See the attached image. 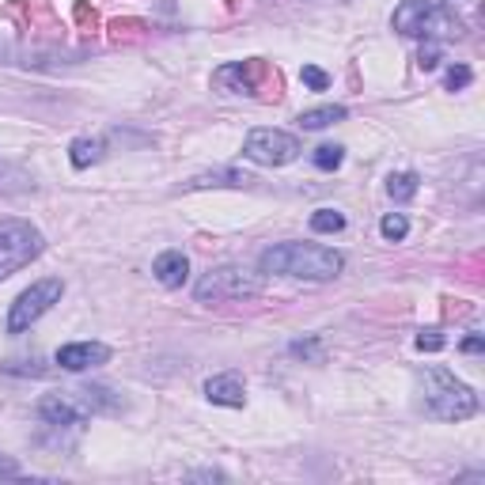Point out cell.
Wrapping results in <instances>:
<instances>
[{"instance_id":"3","label":"cell","mask_w":485,"mask_h":485,"mask_svg":"<svg viewBox=\"0 0 485 485\" xmlns=\"http://www.w3.org/2000/svg\"><path fill=\"white\" fill-rule=\"evenodd\" d=\"M262 288H266L262 273H254L247 266H220V269H208L193 285V296L201 303H239V300L262 296Z\"/></svg>"},{"instance_id":"8","label":"cell","mask_w":485,"mask_h":485,"mask_svg":"<svg viewBox=\"0 0 485 485\" xmlns=\"http://www.w3.org/2000/svg\"><path fill=\"white\" fill-rule=\"evenodd\" d=\"M266 80H277V72H269V64L262 57H251V61H239V64H228V69L217 72V84L232 88V91H242V95H254Z\"/></svg>"},{"instance_id":"22","label":"cell","mask_w":485,"mask_h":485,"mask_svg":"<svg viewBox=\"0 0 485 485\" xmlns=\"http://www.w3.org/2000/svg\"><path fill=\"white\" fill-rule=\"evenodd\" d=\"M300 80H303V84H307V88H311V91H327V88H330V76H327V72H322V69H315V64H303V72H300Z\"/></svg>"},{"instance_id":"10","label":"cell","mask_w":485,"mask_h":485,"mask_svg":"<svg viewBox=\"0 0 485 485\" xmlns=\"http://www.w3.org/2000/svg\"><path fill=\"white\" fill-rule=\"evenodd\" d=\"M110 361V349L103 342H76V345H61L57 349V364L64 371H88Z\"/></svg>"},{"instance_id":"5","label":"cell","mask_w":485,"mask_h":485,"mask_svg":"<svg viewBox=\"0 0 485 485\" xmlns=\"http://www.w3.org/2000/svg\"><path fill=\"white\" fill-rule=\"evenodd\" d=\"M42 251H46V239L35 224H27V220L0 224V281L12 277L15 269L30 266Z\"/></svg>"},{"instance_id":"18","label":"cell","mask_w":485,"mask_h":485,"mask_svg":"<svg viewBox=\"0 0 485 485\" xmlns=\"http://www.w3.org/2000/svg\"><path fill=\"white\" fill-rule=\"evenodd\" d=\"M342 159H345L342 144H319V149H315V167L319 171H337V167H342Z\"/></svg>"},{"instance_id":"24","label":"cell","mask_w":485,"mask_h":485,"mask_svg":"<svg viewBox=\"0 0 485 485\" xmlns=\"http://www.w3.org/2000/svg\"><path fill=\"white\" fill-rule=\"evenodd\" d=\"M417 64H421L425 72H432L436 64H440V46L436 42H429V46H421V54H417Z\"/></svg>"},{"instance_id":"6","label":"cell","mask_w":485,"mask_h":485,"mask_svg":"<svg viewBox=\"0 0 485 485\" xmlns=\"http://www.w3.org/2000/svg\"><path fill=\"white\" fill-rule=\"evenodd\" d=\"M61 296H64V281L61 277H42V281H35L30 288H23V293L15 296L12 311H8V334L30 330L54 303H61Z\"/></svg>"},{"instance_id":"27","label":"cell","mask_w":485,"mask_h":485,"mask_svg":"<svg viewBox=\"0 0 485 485\" xmlns=\"http://www.w3.org/2000/svg\"><path fill=\"white\" fill-rule=\"evenodd\" d=\"M23 471H20V463L15 459H8V455H0V478H20Z\"/></svg>"},{"instance_id":"13","label":"cell","mask_w":485,"mask_h":485,"mask_svg":"<svg viewBox=\"0 0 485 485\" xmlns=\"http://www.w3.org/2000/svg\"><path fill=\"white\" fill-rule=\"evenodd\" d=\"M254 179L247 171H235V167H220V171H205V174H198V179H190L186 183V190H217V186H251Z\"/></svg>"},{"instance_id":"25","label":"cell","mask_w":485,"mask_h":485,"mask_svg":"<svg viewBox=\"0 0 485 485\" xmlns=\"http://www.w3.org/2000/svg\"><path fill=\"white\" fill-rule=\"evenodd\" d=\"M417 349H421V353H440L444 349V337L436 334V330H421V334H417Z\"/></svg>"},{"instance_id":"9","label":"cell","mask_w":485,"mask_h":485,"mask_svg":"<svg viewBox=\"0 0 485 485\" xmlns=\"http://www.w3.org/2000/svg\"><path fill=\"white\" fill-rule=\"evenodd\" d=\"M38 417L46 425H54V429H72V425L84 421L88 410L80 406V398L72 391H54V395H46L38 402Z\"/></svg>"},{"instance_id":"12","label":"cell","mask_w":485,"mask_h":485,"mask_svg":"<svg viewBox=\"0 0 485 485\" xmlns=\"http://www.w3.org/2000/svg\"><path fill=\"white\" fill-rule=\"evenodd\" d=\"M152 273H156V281L164 288H183L186 277H190V262H186L183 251H164L152 262Z\"/></svg>"},{"instance_id":"20","label":"cell","mask_w":485,"mask_h":485,"mask_svg":"<svg viewBox=\"0 0 485 485\" xmlns=\"http://www.w3.org/2000/svg\"><path fill=\"white\" fill-rule=\"evenodd\" d=\"M379 232H383V239L398 242V239H406V232H410V220L402 217V213H387V217H383V224H379Z\"/></svg>"},{"instance_id":"30","label":"cell","mask_w":485,"mask_h":485,"mask_svg":"<svg viewBox=\"0 0 485 485\" xmlns=\"http://www.w3.org/2000/svg\"><path fill=\"white\" fill-rule=\"evenodd\" d=\"M417 4H432V8H440V4H451V0H417Z\"/></svg>"},{"instance_id":"2","label":"cell","mask_w":485,"mask_h":485,"mask_svg":"<svg viewBox=\"0 0 485 485\" xmlns=\"http://www.w3.org/2000/svg\"><path fill=\"white\" fill-rule=\"evenodd\" d=\"M417 395H421V410L436 417V421H466L481 406L474 387H466L447 368H436V364L417 371Z\"/></svg>"},{"instance_id":"17","label":"cell","mask_w":485,"mask_h":485,"mask_svg":"<svg viewBox=\"0 0 485 485\" xmlns=\"http://www.w3.org/2000/svg\"><path fill=\"white\" fill-rule=\"evenodd\" d=\"M417 174L413 171H402V174H391V179H387V193H391L395 201H410L413 193H417Z\"/></svg>"},{"instance_id":"28","label":"cell","mask_w":485,"mask_h":485,"mask_svg":"<svg viewBox=\"0 0 485 485\" xmlns=\"http://www.w3.org/2000/svg\"><path fill=\"white\" fill-rule=\"evenodd\" d=\"M293 353L296 357H319V342H296Z\"/></svg>"},{"instance_id":"16","label":"cell","mask_w":485,"mask_h":485,"mask_svg":"<svg viewBox=\"0 0 485 485\" xmlns=\"http://www.w3.org/2000/svg\"><path fill=\"white\" fill-rule=\"evenodd\" d=\"M349 110L345 106H319V110H303L300 115V125L303 129H327L334 122H345Z\"/></svg>"},{"instance_id":"11","label":"cell","mask_w":485,"mask_h":485,"mask_svg":"<svg viewBox=\"0 0 485 485\" xmlns=\"http://www.w3.org/2000/svg\"><path fill=\"white\" fill-rule=\"evenodd\" d=\"M205 398H208V402H217V406H232V410H239L242 402H247V387H242V379L235 376V371H224V376L205 379Z\"/></svg>"},{"instance_id":"29","label":"cell","mask_w":485,"mask_h":485,"mask_svg":"<svg viewBox=\"0 0 485 485\" xmlns=\"http://www.w3.org/2000/svg\"><path fill=\"white\" fill-rule=\"evenodd\" d=\"M481 349H485L481 337H466V342H463V353H481Z\"/></svg>"},{"instance_id":"21","label":"cell","mask_w":485,"mask_h":485,"mask_svg":"<svg viewBox=\"0 0 485 485\" xmlns=\"http://www.w3.org/2000/svg\"><path fill=\"white\" fill-rule=\"evenodd\" d=\"M144 30H149V27H144L140 20H115V23H110V38H115V42H122V38H140Z\"/></svg>"},{"instance_id":"7","label":"cell","mask_w":485,"mask_h":485,"mask_svg":"<svg viewBox=\"0 0 485 485\" xmlns=\"http://www.w3.org/2000/svg\"><path fill=\"white\" fill-rule=\"evenodd\" d=\"M300 152H303L300 140L293 133H285V129H251L247 144H242V156L262 164V167H285V164H293Z\"/></svg>"},{"instance_id":"4","label":"cell","mask_w":485,"mask_h":485,"mask_svg":"<svg viewBox=\"0 0 485 485\" xmlns=\"http://www.w3.org/2000/svg\"><path fill=\"white\" fill-rule=\"evenodd\" d=\"M395 30L413 38H429V42H447V38H463V20L447 4L432 8V4H417V0H406L395 12Z\"/></svg>"},{"instance_id":"19","label":"cell","mask_w":485,"mask_h":485,"mask_svg":"<svg viewBox=\"0 0 485 485\" xmlns=\"http://www.w3.org/2000/svg\"><path fill=\"white\" fill-rule=\"evenodd\" d=\"M345 228V217L337 208H319L311 217V232H342Z\"/></svg>"},{"instance_id":"14","label":"cell","mask_w":485,"mask_h":485,"mask_svg":"<svg viewBox=\"0 0 485 485\" xmlns=\"http://www.w3.org/2000/svg\"><path fill=\"white\" fill-rule=\"evenodd\" d=\"M80 398V406H84L88 413H110L122 406V398L115 391H106V387H76L72 391Z\"/></svg>"},{"instance_id":"26","label":"cell","mask_w":485,"mask_h":485,"mask_svg":"<svg viewBox=\"0 0 485 485\" xmlns=\"http://www.w3.org/2000/svg\"><path fill=\"white\" fill-rule=\"evenodd\" d=\"M72 15H76V23H80V27H91V30L99 27V15H95V12L84 4V0H80V4L72 8Z\"/></svg>"},{"instance_id":"15","label":"cell","mask_w":485,"mask_h":485,"mask_svg":"<svg viewBox=\"0 0 485 485\" xmlns=\"http://www.w3.org/2000/svg\"><path fill=\"white\" fill-rule=\"evenodd\" d=\"M69 159H72V167L76 171H84L91 164H99L103 159V140H95V137H76L72 140V149H69Z\"/></svg>"},{"instance_id":"1","label":"cell","mask_w":485,"mask_h":485,"mask_svg":"<svg viewBox=\"0 0 485 485\" xmlns=\"http://www.w3.org/2000/svg\"><path fill=\"white\" fill-rule=\"evenodd\" d=\"M258 266H262V273H281V277L334 281L342 273L345 258L330 247H319V242H277V247L262 251Z\"/></svg>"},{"instance_id":"23","label":"cell","mask_w":485,"mask_h":485,"mask_svg":"<svg viewBox=\"0 0 485 485\" xmlns=\"http://www.w3.org/2000/svg\"><path fill=\"white\" fill-rule=\"evenodd\" d=\"M471 80H474V72L466 69V64H451L447 69V91H463Z\"/></svg>"}]
</instances>
